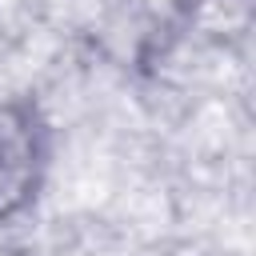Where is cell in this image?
<instances>
[{"instance_id":"6da1fadb","label":"cell","mask_w":256,"mask_h":256,"mask_svg":"<svg viewBox=\"0 0 256 256\" xmlns=\"http://www.w3.org/2000/svg\"><path fill=\"white\" fill-rule=\"evenodd\" d=\"M56 128L36 92L0 96V228L28 220L52 176Z\"/></svg>"}]
</instances>
